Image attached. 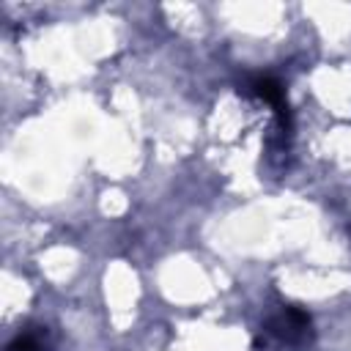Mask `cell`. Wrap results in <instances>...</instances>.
Instances as JSON below:
<instances>
[{
	"label": "cell",
	"mask_w": 351,
	"mask_h": 351,
	"mask_svg": "<svg viewBox=\"0 0 351 351\" xmlns=\"http://www.w3.org/2000/svg\"><path fill=\"white\" fill-rule=\"evenodd\" d=\"M8 351H41V343L33 332H22L8 343Z\"/></svg>",
	"instance_id": "obj_3"
},
{
	"label": "cell",
	"mask_w": 351,
	"mask_h": 351,
	"mask_svg": "<svg viewBox=\"0 0 351 351\" xmlns=\"http://www.w3.org/2000/svg\"><path fill=\"white\" fill-rule=\"evenodd\" d=\"M252 93L274 107V112L280 115L282 129L288 132L291 129V112H288V101H285V88L274 77H258V80H252Z\"/></svg>",
	"instance_id": "obj_2"
},
{
	"label": "cell",
	"mask_w": 351,
	"mask_h": 351,
	"mask_svg": "<svg viewBox=\"0 0 351 351\" xmlns=\"http://www.w3.org/2000/svg\"><path fill=\"white\" fill-rule=\"evenodd\" d=\"M266 329L280 340L299 343V340H307V335H310V315L299 307H285L280 315L266 321Z\"/></svg>",
	"instance_id": "obj_1"
}]
</instances>
